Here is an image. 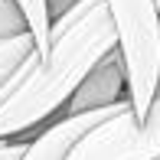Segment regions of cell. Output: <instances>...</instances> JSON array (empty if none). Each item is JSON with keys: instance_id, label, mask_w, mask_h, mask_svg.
Here are the masks:
<instances>
[{"instance_id": "cell-2", "label": "cell", "mask_w": 160, "mask_h": 160, "mask_svg": "<svg viewBox=\"0 0 160 160\" xmlns=\"http://www.w3.org/2000/svg\"><path fill=\"white\" fill-rule=\"evenodd\" d=\"M114 30V52L124 69L128 108L137 121L147 118L160 92V17L154 0H105Z\"/></svg>"}, {"instance_id": "cell-7", "label": "cell", "mask_w": 160, "mask_h": 160, "mask_svg": "<svg viewBox=\"0 0 160 160\" xmlns=\"http://www.w3.org/2000/svg\"><path fill=\"white\" fill-rule=\"evenodd\" d=\"M30 52H33V36L30 33H17V36H3L0 39V85L7 82V75Z\"/></svg>"}, {"instance_id": "cell-1", "label": "cell", "mask_w": 160, "mask_h": 160, "mask_svg": "<svg viewBox=\"0 0 160 160\" xmlns=\"http://www.w3.org/2000/svg\"><path fill=\"white\" fill-rule=\"evenodd\" d=\"M114 52L105 0H75L49 26V49L30 52L0 85V141H20L69 105L88 72Z\"/></svg>"}, {"instance_id": "cell-4", "label": "cell", "mask_w": 160, "mask_h": 160, "mask_svg": "<svg viewBox=\"0 0 160 160\" xmlns=\"http://www.w3.org/2000/svg\"><path fill=\"white\" fill-rule=\"evenodd\" d=\"M118 105H121V101H118ZM118 105L59 118L56 124H49L46 131H39L36 137L26 141V150H23V157H20V160H65V157H69V150L75 147V144L82 141L95 124H101V121H105Z\"/></svg>"}, {"instance_id": "cell-3", "label": "cell", "mask_w": 160, "mask_h": 160, "mask_svg": "<svg viewBox=\"0 0 160 160\" xmlns=\"http://www.w3.org/2000/svg\"><path fill=\"white\" fill-rule=\"evenodd\" d=\"M65 160H160V92L144 121L121 101L101 124H95Z\"/></svg>"}, {"instance_id": "cell-8", "label": "cell", "mask_w": 160, "mask_h": 160, "mask_svg": "<svg viewBox=\"0 0 160 160\" xmlns=\"http://www.w3.org/2000/svg\"><path fill=\"white\" fill-rule=\"evenodd\" d=\"M30 137H20V141H0V160H20L26 150Z\"/></svg>"}, {"instance_id": "cell-6", "label": "cell", "mask_w": 160, "mask_h": 160, "mask_svg": "<svg viewBox=\"0 0 160 160\" xmlns=\"http://www.w3.org/2000/svg\"><path fill=\"white\" fill-rule=\"evenodd\" d=\"M26 23V33L33 36V52L42 56L49 49V26H52V17H49L46 0H13Z\"/></svg>"}, {"instance_id": "cell-5", "label": "cell", "mask_w": 160, "mask_h": 160, "mask_svg": "<svg viewBox=\"0 0 160 160\" xmlns=\"http://www.w3.org/2000/svg\"><path fill=\"white\" fill-rule=\"evenodd\" d=\"M118 101H128V92H124V69H121V59L118 52H108L95 69L88 72L82 85L75 88V95L69 98V114H78V111H95V108H111Z\"/></svg>"}, {"instance_id": "cell-9", "label": "cell", "mask_w": 160, "mask_h": 160, "mask_svg": "<svg viewBox=\"0 0 160 160\" xmlns=\"http://www.w3.org/2000/svg\"><path fill=\"white\" fill-rule=\"evenodd\" d=\"M154 7H157V17H160V0H154Z\"/></svg>"}]
</instances>
